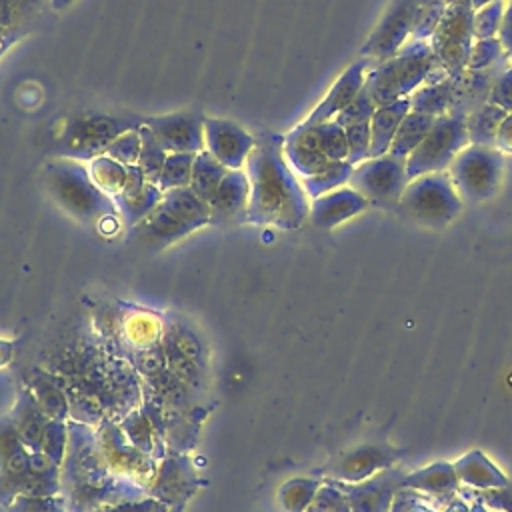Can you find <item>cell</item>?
Segmentation results:
<instances>
[{"instance_id":"cell-1","label":"cell","mask_w":512,"mask_h":512,"mask_svg":"<svg viewBox=\"0 0 512 512\" xmlns=\"http://www.w3.org/2000/svg\"><path fill=\"white\" fill-rule=\"evenodd\" d=\"M282 144L284 136L278 134H262L256 140L244 164L248 176L244 218L254 224L296 228L310 212V204L300 178L282 154Z\"/></svg>"},{"instance_id":"cell-2","label":"cell","mask_w":512,"mask_h":512,"mask_svg":"<svg viewBox=\"0 0 512 512\" xmlns=\"http://www.w3.org/2000/svg\"><path fill=\"white\" fill-rule=\"evenodd\" d=\"M428 40H408L394 56L366 72L364 86L378 106L408 98L438 68Z\"/></svg>"},{"instance_id":"cell-3","label":"cell","mask_w":512,"mask_h":512,"mask_svg":"<svg viewBox=\"0 0 512 512\" xmlns=\"http://www.w3.org/2000/svg\"><path fill=\"white\" fill-rule=\"evenodd\" d=\"M42 176L46 190L72 216L92 222L112 214L114 200L94 184L82 160L52 158L44 164Z\"/></svg>"},{"instance_id":"cell-4","label":"cell","mask_w":512,"mask_h":512,"mask_svg":"<svg viewBox=\"0 0 512 512\" xmlns=\"http://www.w3.org/2000/svg\"><path fill=\"white\" fill-rule=\"evenodd\" d=\"M462 206L464 202L448 172H428L412 178L398 200V208L408 218L434 228L452 222Z\"/></svg>"},{"instance_id":"cell-5","label":"cell","mask_w":512,"mask_h":512,"mask_svg":"<svg viewBox=\"0 0 512 512\" xmlns=\"http://www.w3.org/2000/svg\"><path fill=\"white\" fill-rule=\"evenodd\" d=\"M446 172L462 202H484L500 188L504 154L494 146L468 144L458 152Z\"/></svg>"},{"instance_id":"cell-6","label":"cell","mask_w":512,"mask_h":512,"mask_svg":"<svg viewBox=\"0 0 512 512\" xmlns=\"http://www.w3.org/2000/svg\"><path fill=\"white\" fill-rule=\"evenodd\" d=\"M466 118L456 114L438 116L428 136L406 158L408 178L428 172H446L460 150L468 146Z\"/></svg>"},{"instance_id":"cell-7","label":"cell","mask_w":512,"mask_h":512,"mask_svg":"<svg viewBox=\"0 0 512 512\" xmlns=\"http://www.w3.org/2000/svg\"><path fill=\"white\" fill-rule=\"evenodd\" d=\"M472 16H474L472 0L448 4L440 24L436 26L434 34L428 38V44L438 64L450 76H458L466 70L468 56L476 40L472 32Z\"/></svg>"},{"instance_id":"cell-8","label":"cell","mask_w":512,"mask_h":512,"mask_svg":"<svg viewBox=\"0 0 512 512\" xmlns=\"http://www.w3.org/2000/svg\"><path fill=\"white\" fill-rule=\"evenodd\" d=\"M136 118L86 114L76 118L56 146V154L74 160H92L106 152L108 144L130 128H140Z\"/></svg>"},{"instance_id":"cell-9","label":"cell","mask_w":512,"mask_h":512,"mask_svg":"<svg viewBox=\"0 0 512 512\" xmlns=\"http://www.w3.org/2000/svg\"><path fill=\"white\" fill-rule=\"evenodd\" d=\"M406 158L384 154L368 158L352 168L348 186L374 204H398L406 184Z\"/></svg>"},{"instance_id":"cell-10","label":"cell","mask_w":512,"mask_h":512,"mask_svg":"<svg viewBox=\"0 0 512 512\" xmlns=\"http://www.w3.org/2000/svg\"><path fill=\"white\" fill-rule=\"evenodd\" d=\"M418 10V0H390L380 22L362 46V56L380 64L394 56L408 40Z\"/></svg>"},{"instance_id":"cell-11","label":"cell","mask_w":512,"mask_h":512,"mask_svg":"<svg viewBox=\"0 0 512 512\" xmlns=\"http://www.w3.org/2000/svg\"><path fill=\"white\" fill-rule=\"evenodd\" d=\"M256 138L242 126L224 118H204V150L228 170L244 168Z\"/></svg>"},{"instance_id":"cell-12","label":"cell","mask_w":512,"mask_h":512,"mask_svg":"<svg viewBox=\"0 0 512 512\" xmlns=\"http://www.w3.org/2000/svg\"><path fill=\"white\" fill-rule=\"evenodd\" d=\"M154 132L158 142L168 152H192L204 150V116L198 112H176L168 116H152L144 120Z\"/></svg>"},{"instance_id":"cell-13","label":"cell","mask_w":512,"mask_h":512,"mask_svg":"<svg viewBox=\"0 0 512 512\" xmlns=\"http://www.w3.org/2000/svg\"><path fill=\"white\" fill-rule=\"evenodd\" d=\"M372 66L368 58H360L354 64H350L332 84V88L326 92V96L312 108V112L302 120L304 124H320L326 120H332L336 114H340L362 90L366 72Z\"/></svg>"},{"instance_id":"cell-14","label":"cell","mask_w":512,"mask_h":512,"mask_svg":"<svg viewBox=\"0 0 512 512\" xmlns=\"http://www.w3.org/2000/svg\"><path fill=\"white\" fill-rule=\"evenodd\" d=\"M510 66L512 64L508 62V64H500L494 68H486V70H468L466 68L462 74H458L448 114L466 118L470 112L484 106L488 102V96H490V90H492L496 78Z\"/></svg>"},{"instance_id":"cell-15","label":"cell","mask_w":512,"mask_h":512,"mask_svg":"<svg viewBox=\"0 0 512 512\" xmlns=\"http://www.w3.org/2000/svg\"><path fill=\"white\" fill-rule=\"evenodd\" d=\"M282 154L298 178L312 176L330 162L318 146L314 126L302 122L284 134Z\"/></svg>"},{"instance_id":"cell-16","label":"cell","mask_w":512,"mask_h":512,"mask_svg":"<svg viewBox=\"0 0 512 512\" xmlns=\"http://www.w3.org/2000/svg\"><path fill=\"white\" fill-rule=\"evenodd\" d=\"M366 206H368V200L346 184L314 198L310 204V220L316 226L330 228L362 212Z\"/></svg>"},{"instance_id":"cell-17","label":"cell","mask_w":512,"mask_h":512,"mask_svg":"<svg viewBox=\"0 0 512 512\" xmlns=\"http://www.w3.org/2000/svg\"><path fill=\"white\" fill-rule=\"evenodd\" d=\"M456 76H450L442 66H438L422 86H418L410 96V110L428 114V116H444L450 110L454 96Z\"/></svg>"},{"instance_id":"cell-18","label":"cell","mask_w":512,"mask_h":512,"mask_svg":"<svg viewBox=\"0 0 512 512\" xmlns=\"http://www.w3.org/2000/svg\"><path fill=\"white\" fill-rule=\"evenodd\" d=\"M248 204V176L244 168L228 170L216 188L210 206V220H232L238 214L246 216Z\"/></svg>"},{"instance_id":"cell-19","label":"cell","mask_w":512,"mask_h":512,"mask_svg":"<svg viewBox=\"0 0 512 512\" xmlns=\"http://www.w3.org/2000/svg\"><path fill=\"white\" fill-rule=\"evenodd\" d=\"M408 112H410L408 98H400V100H394L390 104L376 108L374 116L370 118V136H372L370 158L388 154L392 140L396 136V130Z\"/></svg>"},{"instance_id":"cell-20","label":"cell","mask_w":512,"mask_h":512,"mask_svg":"<svg viewBox=\"0 0 512 512\" xmlns=\"http://www.w3.org/2000/svg\"><path fill=\"white\" fill-rule=\"evenodd\" d=\"M136 232L150 244H168L180 236H186L192 232V228L160 200V204L136 224Z\"/></svg>"},{"instance_id":"cell-21","label":"cell","mask_w":512,"mask_h":512,"mask_svg":"<svg viewBox=\"0 0 512 512\" xmlns=\"http://www.w3.org/2000/svg\"><path fill=\"white\" fill-rule=\"evenodd\" d=\"M44 0H0V40L16 42L42 12Z\"/></svg>"},{"instance_id":"cell-22","label":"cell","mask_w":512,"mask_h":512,"mask_svg":"<svg viewBox=\"0 0 512 512\" xmlns=\"http://www.w3.org/2000/svg\"><path fill=\"white\" fill-rule=\"evenodd\" d=\"M162 202L178 214L192 230L210 222V206L190 186L172 188L162 194Z\"/></svg>"},{"instance_id":"cell-23","label":"cell","mask_w":512,"mask_h":512,"mask_svg":"<svg viewBox=\"0 0 512 512\" xmlns=\"http://www.w3.org/2000/svg\"><path fill=\"white\" fill-rule=\"evenodd\" d=\"M436 118L434 116H428V114H420V112H414L410 110L398 130H396V136L392 140V146H390V154L394 156H402V158H408V154L422 144V140L428 136V132L432 130Z\"/></svg>"},{"instance_id":"cell-24","label":"cell","mask_w":512,"mask_h":512,"mask_svg":"<svg viewBox=\"0 0 512 512\" xmlns=\"http://www.w3.org/2000/svg\"><path fill=\"white\" fill-rule=\"evenodd\" d=\"M228 168L220 164L210 152L202 150L194 158L192 166V176H190V188L206 202L212 200L216 188L220 186L222 178L226 176Z\"/></svg>"},{"instance_id":"cell-25","label":"cell","mask_w":512,"mask_h":512,"mask_svg":"<svg viewBox=\"0 0 512 512\" xmlns=\"http://www.w3.org/2000/svg\"><path fill=\"white\" fill-rule=\"evenodd\" d=\"M508 112L498 108L492 102H486L478 110L470 112L466 116V132H468V142L470 144H482V146H494L496 130L500 122L504 120Z\"/></svg>"},{"instance_id":"cell-26","label":"cell","mask_w":512,"mask_h":512,"mask_svg":"<svg viewBox=\"0 0 512 512\" xmlns=\"http://www.w3.org/2000/svg\"><path fill=\"white\" fill-rule=\"evenodd\" d=\"M352 164L348 160H330L320 172L300 178L304 192L308 198H318L330 190H336L340 186H346L352 174Z\"/></svg>"},{"instance_id":"cell-27","label":"cell","mask_w":512,"mask_h":512,"mask_svg":"<svg viewBox=\"0 0 512 512\" xmlns=\"http://www.w3.org/2000/svg\"><path fill=\"white\" fill-rule=\"evenodd\" d=\"M88 172L94 184L112 200L122 192L126 182V166L108 154H100L88 160Z\"/></svg>"},{"instance_id":"cell-28","label":"cell","mask_w":512,"mask_h":512,"mask_svg":"<svg viewBox=\"0 0 512 512\" xmlns=\"http://www.w3.org/2000/svg\"><path fill=\"white\" fill-rule=\"evenodd\" d=\"M162 190L158 188V184H146L144 190L132 198H124V196H116L114 198V206L118 208L122 220L126 224H138L140 220H144L162 200Z\"/></svg>"},{"instance_id":"cell-29","label":"cell","mask_w":512,"mask_h":512,"mask_svg":"<svg viewBox=\"0 0 512 512\" xmlns=\"http://www.w3.org/2000/svg\"><path fill=\"white\" fill-rule=\"evenodd\" d=\"M138 130H140V142H142L140 156H138V166H140V170L144 172V176L150 184H158L160 172H162L164 162H166L170 152L158 142V138L154 136L150 126L142 124Z\"/></svg>"},{"instance_id":"cell-30","label":"cell","mask_w":512,"mask_h":512,"mask_svg":"<svg viewBox=\"0 0 512 512\" xmlns=\"http://www.w3.org/2000/svg\"><path fill=\"white\" fill-rule=\"evenodd\" d=\"M194 158H196V154H192V152H170L164 162V168L160 172L158 188L162 192H168L172 188L190 186Z\"/></svg>"},{"instance_id":"cell-31","label":"cell","mask_w":512,"mask_h":512,"mask_svg":"<svg viewBox=\"0 0 512 512\" xmlns=\"http://www.w3.org/2000/svg\"><path fill=\"white\" fill-rule=\"evenodd\" d=\"M312 126H314V134H316L318 146L324 152V156L328 160H346V156H348L346 130L340 124H336L334 120H326V122L312 124Z\"/></svg>"},{"instance_id":"cell-32","label":"cell","mask_w":512,"mask_h":512,"mask_svg":"<svg viewBox=\"0 0 512 512\" xmlns=\"http://www.w3.org/2000/svg\"><path fill=\"white\" fill-rule=\"evenodd\" d=\"M506 2L508 0H492L474 10L472 32H474L476 40L498 36V30H500V24L504 18V10H506Z\"/></svg>"},{"instance_id":"cell-33","label":"cell","mask_w":512,"mask_h":512,"mask_svg":"<svg viewBox=\"0 0 512 512\" xmlns=\"http://www.w3.org/2000/svg\"><path fill=\"white\" fill-rule=\"evenodd\" d=\"M508 56L496 38H484V40H474L470 56H468V70H486V68H494L500 64H508Z\"/></svg>"},{"instance_id":"cell-34","label":"cell","mask_w":512,"mask_h":512,"mask_svg":"<svg viewBox=\"0 0 512 512\" xmlns=\"http://www.w3.org/2000/svg\"><path fill=\"white\" fill-rule=\"evenodd\" d=\"M446 6H448L446 0L428 2V4H418L410 38H412V40H428V38L434 34L436 26L440 24Z\"/></svg>"},{"instance_id":"cell-35","label":"cell","mask_w":512,"mask_h":512,"mask_svg":"<svg viewBox=\"0 0 512 512\" xmlns=\"http://www.w3.org/2000/svg\"><path fill=\"white\" fill-rule=\"evenodd\" d=\"M376 108H378V104L374 102V98L370 96L366 86H362V90L356 94V98L340 114H336L332 120L336 124H340L342 128H348L352 124L370 122V118L374 116Z\"/></svg>"},{"instance_id":"cell-36","label":"cell","mask_w":512,"mask_h":512,"mask_svg":"<svg viewBox=\"0 0 512 512\" xmlns=\"http://www.w3.org/2000/svg\"><path fill=\"white\" fill-rule=\"evenodd\" d=\"M140 148H142V142H140V130L138 128H130L126 132H122L120 136H116L104 154H108L110 158L122 162L124 166H130V164H138V156H140Z\"/></svg>"},{"instance_id":"cell-37","label":"cell","mask_w":512,"mask_h":512,"mask_svg":"<svg viewBox=\"0 0 512 512\" xmlns=\"http://www.w3.org/2000/svg\"><path fill=\"white\" fill-rule=\"evenodd\" d=\"M346 130V140H348V156L346 160L356 166L364 160L370 158V148H372V136H370V122L362 124H352Z\"/></svg>"},{"instance_id":"cell-38","label":"cell","mask_w":512,"mask_h":512,"mask_svg":"<svg viewBox=\"0 0 512 512\" xmlns=\"http://www.w3.org/2000/svg\"><path fill=\"white\" fill-rule=\"evenodd\" d=\"M18 494L26 498H48L56 492V482L50 476H28L18 482Z\"/></svg>"},{"instance_id":"cell-39","label":"cell","mask_w":512,"mask_h":512,"mask_svg":"<svg viewBox=\"0 0 512 512\" xmlns=\"http://www.w3.org/2000/svg\"><path fill=\"white\" fill-rule=\"evenodd\" d=\"M488 102L496 104L498 108L512 112V66L506 68L494 82Z\"/></svg>"},{"instance_id":"cell-40","label":"cell","mask_w":512,"mask_h":512,"mask_svg":"<svg viewBox=\"0 0 512 512\" xmlns=\"http://www.w3.org/2000/svg\"><path fill=\"white\" fill-rule=\"evenodd\" d=\"M4 470H6L8 478L14 480V482H20L22 476H24L26 472H30L28 454H26V450H24L22 446H20L18 450L10 452V454L4 458Z\"/></svg>"},{"instance_id":"cell-41","label":"cell","mask_w":512,"mask_h":512,"mask_svg":"<svg viewBox=\"0 0 512 512\" xmlns=\"http://www.w3.org/2000/svg\"><path fill=\"white\" fill-rule=\"evenodd\" d=\"M148 184L144 172L140 170L138 164H130L126 166V182H124V188L118 196H124V198H132L136 194H140L144 190V186Z\"/></svg>"},{"instance_id":"cell-42","label":"cell","mask_w":512,"mask_h":512,"mask_svg":"<svg viewBox=\"0 0 512 512\" xmlns=\"http://www.w3.org/2000/svg\"><path fill=\"white\" fill-rule=\"evenodd\" d=\"M42 448H44V452L52 458V460H56V458H60V452H62V428H60V424H56V422H52V424H48L46 428H44V434H42Z\"/></svg>"},{"instance_id":"cell-43","label":"cell","mask_w":512,"mask_h":512,"mask_svg":"<svg viewBox=\"0 0 512 512\" xmlns=\"http://www.w3.org/2000/svg\"><path fill=\"white\" fill-rule=\"evenodd\" d=\"M172 344H174L182 354H186L190 360L198 362V358H200V342L196 340L194 334H190L188 330H178V332L174 334Z\"/></svg>"},{"instance_id":"cell-44","label":"cell","mask_w":512,"mask_h":512,"mask_svg":"<svg viewBox=\"0 0 512 512\" xmlns=\"http://www.w3.org/2000/svg\"><path fill=\"white\" fill-rule=\"evenodd\" d=\"M494 148L502 154H512V112H508L498 126L496 138H494Z\"/></svg>"},{"instance_id":"cell-45","label":"cell","mask_w":512,"mask_h":512,"mask_svg":"<svg viewBox=\"0 0 512 512\" xmlns=\"http://www.w3.org/2000/svg\"><path fill=\"white\" fill-rule=\"evenodd\" d=\"M498 40L512 64V0L506 2V10H504V18H502V24H500V30H498Z\"/></svg>"},{"instance_id":"cell-46","label":"cell","mask_w":512,"mask_h":512,"mask_svg":"<svg viewBox=\"0 0 512 512\" xmlns=\"http://www.w3.org/2000/svg\"><path fill=\"white\" fill-rule=\"evenodd\" d=\"M28 466H30V474H36V476H50L56 468L54 460L46 452H38V450L28 456Z\"/></svg>"},{"instance_id":"cell-47","label":"cell","mask_w":512,"mask_h":512,"mask_svg":"<svg viewBox=\"0 0 512 512\" xmlns=\"http://www.w3.org/2000/svg\"><path fill=\"white\" fill-rule=\"evenodd\" d=\"M72 2H74V0H50V8H52V10H64V8H68Z\"/></svg>"},{"instance_id":"cell-48","label":"cell","mask_w":512,"mask_h":512,"mask_svg":"<svg viewBox=\"0 0 512 512\" xmlns=\"http://www.w3.org/2000/svg\"><path fill=\"white\" fill-rule=\"evenodd\" d=\"M118 512H148V506L146 504H142V506H124Z\"/></svg>"},{"instance_id":"cell-49","label":"cell","mask_w":512,"mask_h":512,"mask_svg":"<svg viewBox=\"0 0 512 512\" xmlns=\"http://www.w3.org/2000/svg\"><path fill=\"white\" fill-rule=\"evenodd\" d=\"M488 2H492V0H472V6H474V10H476V8H480V6L488 4Z\"/></svg>"},{"instance_id":"cell-50","label":"cell","mask_w":512,"mask_h":512,"mask_svg":"<svg viewBox=\"0 0 512 512\" xmlns=\"http://www.w3.org/2000/svg\"><path fill=\"white\" fill-rule=\"evenodd\" d=\"M8 46H10V44H6V42H2V40H0V56L4 54V50H6Z\"/></svg>"},{"instance_id":"cell-51","label":"cell","mask_w":512,"mask_h":512,"mask_svg":"<svg viewBox=\"0 0 512 512\" xmlns=\"http://www.w3.org/2000/svg\"><path fill=\"white\" fill-rule=\"evenodd\" d=\"M428 2H438V0H418V4H428Z\"/></svg>"},{"instance_id":"cell-52","label":"cell","mask_w":512,"mask_h":512,"mask_svg":"<svg viewBox=\"0 0 512 512\" xmlns=\"http://www.w3.org/2000/svg\"><path fill=\"white\" fill-rule=\"evenodd\" d=\"M456 2H462V0H446V4H456Z\"/></svg>"}]
</instances>
